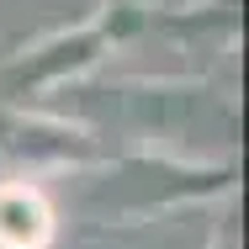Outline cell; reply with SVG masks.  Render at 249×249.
I'll list each match as a JSON object with an SVG mask.
<instances>
[{
  "label": "cell",
  "mask_w": 249,
  "mask_h": 249,
  "mask_svg": "<svg viewBox=\"0 0 249 249\" xmlns=\"http://www.w3.org/2000/svg\"><path fill=\"white\" fill-rule=\"evenodd\" d=\"M53 212L32 186H0V249H43Z\"/></svg>",
  "instance_id": "6da1fadb"
}]
</instances>
